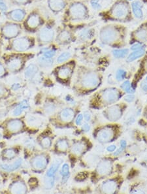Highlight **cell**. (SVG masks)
<instances>
[{
	"label": "cell",
	"instance_id": "cell-62",
	"mask_svg": "<svg viewBox=\"0 0 147 194\" xmlns=\"http://www.w3.org/2000/svg\"><path fill=\"white\" fill-rule=\"evenodd\" d=\"M129 1H132V0H129Z\"/></svg>",
	"mask_w": 147,
	"mask_h": 194
},
{
	"label": "cell",
	"instance_id": "cell-15",
	"mask_svg": "<svg viewBox=\"0 0 147 194\" xmlns=\"http://www.w3.org/2000/svg\"><path fill=\"white\" fill-rule=\"evenodd\" d=\"M107 117L111 121H117L122 116V110L118 105H113L107 111Z\"/></svg>",
	"mask_w": 147,
	"mask_h": 194
},
{
	"label": "cell",
	"instance_id": "cell-58",
	"mask_svg": "<svg viewBox=\"0 0 147 194\" xmlns=\"http://www.w3.org/2000/svg\"><path fill=\"white\" fill-rule=\"evenodd\" d=\"M1 138H2V134L0 133V139H1Z\"/></svg>",
	"mask_w": 147,
	"mask_h": 194
},
{
	"label": "cell",
	"instance_id": "cell-34",
	"mask_svg": "<svg viewBox=\"0 0 147 194\" xmlns=\"http://www.w3.org/2000/svg\"><path fill=\"white\" fill-rule=\"evenodd\" d=\"M129 50L128 49H120V50H114L112 51V54L114 55L115 58H124L126 56V55L128 54Z\"/></svg>",
	"mask_w": 147,
	"mask_h": 194
},
{
	"label": "cell",
	"instance_id": "cell-57",
	"mask_svg": "<svg viewBox=\"0 0 147 194\" xmlns=\"http://www.w3.org/2000/svg\"><path fill=\"white\" fill-rule=\"evenodd\" d=\"M33 141L32 140H27V141L26 142V146H27L28 147H32V146H33Z\"/></svg>",
	"mask_w": 147,
	"mask_h": 194
},
{
	"label": "cell",
	"instance_id": "cell-9",
	"mask_svg": "<svg viewBox=\"0 0 147 194\" xmlns=\"http://www.w3.org/2000/svg\"><path fill=\"white\" fill-rule=\"evenodd\" d=\"M115 135V130L110 126H106L100 130L97 133V139L100 143L111 142Z\"/></svg>",
	"mask_w": 147,
	"mask_h": 194
},
{
	"label": "cell",
	"instance_id": "cell-38",
	"mask_svg": "<svg viewBox=\"0 0 147 194\" xmlns=\"http://www.w3.org/2000/svg\"><path fill=\"white\" fill-rule=\"evenodd\" d=\"M61 175L62 176V178L65 179V181H66L69 175V166L68 163H64L62 165L61 170Z\"/></svg>",
	"mask_w": 147,
	"mask_h": 194
},
{
	"label": "cell",
	"instance_id": "cell-63",
	"mask_svg": "<svg viewBox=\"0 0 147 194\" xmlns=\"http://www.w3.org/2000/svg\"><path fill=\"white\" fill-rule=\"evenodd\" d=\"M0 47H1V46H0Z\"/></svg>",
	"mask_w": 147,
	"mask_h": 194
},
{
	"label": "cell",
	"instance_id": "cell-55",
	"mask_svg": "<svg viewBox=\"0 0 147 194\" xmlns=\"http://www.w3.org/2000/svg\"><path fill=\"white\" fill-rule=\"evenodd\" d=\"M126 146H127V143H126V140H122L121 141H120V148L122 149L123 150H124L126 149Z\"/></svg>",
	"mask_w": 147,
	"mask_h": 194
},
{
	"label": "cell",
	"instance_id": "cell-37",
	"mask_svg": "<svg viewBox=\"0 0 147 194\" xmlns=\"http://www.w3.org/2000/svg\"><path fill=\"white\" fill-rule=\"evenodd\" d=\"M121 88L124 92H126L127 93H133L135 92L134 88H133V87L131 86V83L129 81H126L124 82V83L121 85Z\"/></svg>",
	"mask_w": 147,
	"mask_h": 194
},
{
	"label": "cell",
	"instance_id": "cell-31",
	"mask_svg": "<svg viewBox=\"0 0 147 194\" xmlns=\"http://www.w3.org/2000/svg\"><path fill=\"white\" fill-rule=\"evenodd\" d=\"M71 39V35L69 31L64 30L60 32L57 36V40L61 43L68 42Z\"/></svg>",
	"mask_w": 147,
	"mask_h": 194
},
{
	"label": "cell",
	"instance_id": "cell-23",
	"mask_svg": "<svg viewBox=\"0 0 147 194\" xmlns=\"http://www.w3.org/2000/svg\"><path fill=\"white\" fill-rule=\"evenodd\" d=\"M37 72H38L37 66L34 64H30L27 68H26L24 71V76L26 78L31 79L36 76Z\"/></svg>",
	"mask_w": 147,
	"mask_h": 194
},
{
	"label": "cell",
	"instance_id": "cell-46",
	"mask_svg": "<svg viewBox=\"0 0 147 194\" xmlns=\"http://www.w3.org/2000/svg\"><path fill=\"white\" fill-rule=\"evenodd\" d=\"M143 46H144L141 43H135L133 45H132L131 49L133 50H137L139 49H142L143 48Z\"/></svg>",
	"mask_w": 147,
	"mask_h": 194
},
{
	"label": "cell",
	"instance_id": "cell-14",
	"mask_svg": "<svg viewBox=\"0 0 147 194\" xmlns=\"http://www.w3.org/2000/svg\"><path fill=\"white\" fill-rule=\"evenodd\" d=\"M112 169V164L110 160L104 159L99 162L97 167V173L101 176L108 175L111 173Z\"/></svg>",
	"mask_w": 147,
	"mask_h": 194
},
{
	"label": "cell",
	"instance_id": "cell-35",
	"mask_svg": "<svg viewBox=\"0 0 147 194\" xmlns=\"http://www.w3.org/2000/svg\"><path fill=\"white\" fill-rule=\"evenodd\" d=\"M17 155V151L13 149H8L4 150L3 156L7 159H12L15 158Z\"/></svg>",
	"mask_w": 147,
	"mask_h": 194
},
{
	"label": "cell",
	"instance_id": "cell-20",
	"mask_svg": "<svg viewBox=\"0 0 147 194\" xmlns=\"http://www.w3.org/2000/svg\"><path fill=\"white\" fill-rule=\"evenodd\" d=\"M10 191L12 193H25L27 192V188L23 182L17 181L11 185Z\"/></svg>",
	"mask_w": 147,
	"mask_h": 194
},
{
	"label": "cell",
	"instance_id": "cell-8",
	"mask_svg": "<svg viewBox=\"0 0 147 194\" xmlns=\"http://www.w3.org/2000/svg\"><path fill=\"white\" fill-rule=\"evenodd\" d=\"M86 14L85 7L81 3L73 4L69 9V15L73 21H78L84 18Z\"/></svg>",
	"mask_w": 147,
	"mask_h": 194
},
{
	"label": "cell",
	"instance_id": "cell-51",
	"mask_svg": "<svg viewBox=\"0 0 147 194\" xmlns=\"http://www.w3.org/2000/svg\"><path fill=\"white\" fill-rule=\"evenodd\" d=\"M141 87L144 91H147V76L146 77L144 81L141 83Z\"/></svg>",
	"mask_w": 147,
	"mask_h": 194
},
{
	"label": "cell",
	"instance_id": "cell-50",
	"mask_svg": "<svg viewBox=\"0 0 147 194\" xmlns=\"http://www.w3.org/2000/svg\"><path fill=\"white\" fill-rule=\"evenodd\" d=\"M46 111L47 112H54L55 111V106L53 105H52V104H50V105H47V106H46Z\"/></svg>",
	"mask_w": 147,
	"mask_h": 194
},
{
	"label": "cell",
	"instance_id": "cell-33",
	"mask_svg": "<svg viewBox=\"0 0 147 194\" xmlns=\"http://www.w3.org/2000/svg\"><path fill=\"white\" fill-rule=\"evenodd\" d=\"M33 0H9L10 3L17 7L27 6L32 2Z\"/></svg>",
	"mask_w": 147,
	"mask_h": 194
},
{
	"label": "cell",
	"instance_id": "cell-5",
	"mask_svg": "<svg viewBox=\"0 0 147 194\" xmlns=\"http://www.w3.org/2000/svg\"><path fill=\"white\" fill-rule=\"evenodd\" d=\"M5 15L8 21L17 23H22L27 16L26 11L23 8H17L8 11Z\"/></svg>",
	"mask_w": 147,
	"mask_h": 194
},
{
	"label": "cell",
	"instance_id": "cell-22",
	"mask_svg": "<svg viewBox=\"0 0 147 194\" xmlns=\"http://www.w3.org/2000/svg\"><path fill=\"white\" fill-rule=\"evenodd\" d=\"M62 162L61 159H56L50 166V168L48 169L47 173L46 174V177H55L56 173Z\"/></svg>",
	"mask_w": 147,
	"mask_h": 194
},
{
	"label": "cell",
	"instance_id": "cell-27",
	"mask_svg": "<svg viewBox=\"0 0 147 194\" xmlns=\"http://www.w3.org/2000/svg\"><path fill=\"white\" fill-rule=\"evenodd\" d=\"M145 54V51L143 49L137 50H135L133 52L131 53V54L128 56V57L127 58V61H128V62H131L139 58H141L142 56H144Z\"/></svg>",
	"mask_w": 147,
	"mask_h": 194
},
{
	"label": "cell",
	"instance_id": "cell-1",
	"mask_svg": "<svg viewBox=\"0 0 147 194\" xmlns=\"http://www.w3.org/2000/svg\"><path fill=\"white\" fill-rule=\"evenodd\" d=\"M33 55L22 52H14L5 55L4 61L6 68L12 73H17L24 68L25 63Z\"/></svg>",
	"mask_w": 147,
	"mask_h": 194
},
{
	"label": "cell",
	"instance_id": "cell-43",
	"mask_svg": "<svg viewBox=\"0 0 147 194\" xmlns=\"http://www.w3.org/2000/svg\"><path fill=\"white\" fill-rule=\"evenodd\" d=\"M56 54V51L52 49H47L43 52V56L48 58H52Z\"/></svg>",
	"mask_w": 147,
	"mask_h": 194
},
{
	"label": "cell",
	"instance_id": "cell-59",
	"mask_svg": "<svg viewBox=\"0 0 147 194\" xmlns=\"http://www.w3.org/2000/svg\"><path fill=\"white\" fill-rule=\"evenodd\" d=\"M1 13H2V12H0V17H1Z\"/></svg>",
	"mask_w": 147,
	"mask_h": 194
},
{
	"label": "cell",
	"instance_id": "cell-49",
	"mask_svg": "<svg viewBox=\"0 0 147 194\" xmlns=\"http://www.w3.org/2000/svg\"><path fill=\"white\" fill-rule=\"evenodd\" d=\"M91 117H92L91 113L89 111H85L84 112V118L86 122H89L91 120Z\"/></svg>",
	"mask_w": 147,
	"mask_h": 194
},
{
	"label": "cell",
	"instance_id": "cell-36",
	"mask_svg": "<svg viewBox=\"0 0 147 194\" xmlns=\"http://www.w3.org/2000/svg\"><path fill=\"white\" fill-rule=\"evenodd\" d=\"M71 56V53L69 52H62L61 54L59 55V56L57 58V62L58 64H62L67 60L69 59Z\"/></svg>",
	"mask_w": 147,
	"mask_h": 194
},
{
	"label": "cell",
	"instance_id": "cell-47",
	"mask_svg": "<svg viewBox=\"0 0 147 194\" xmlns=\"http://www.w3.org/2000/svg\"><path fill=\"white\" fill-rule=\"evenodd\" d=\"M6 73V68L4 65L0 62V77H3Z\"/></svg>",
	"mask_w": 147,
	"mask_h": 194
},
{
	"label": "cell",
	"instance_id": "cell-17",
	"mask_svg": "<svg viewBox=\"0 0 147 194\" xmlns=\"http://www.w3.org/2000/svg\"><path fill=\"white\" fill-rule=\"evenodd\" d=\"M23 122L21 120H11L7 124V130L11 133H15L21 131L23 128Z\"/></svg>",
	"mask_w": 147,
	"mask_h": 194
},
{
	"label": "cell",
	"instance_id": "cell-48",
	"mask_svg": "<svg viewBox=\"0 0 147 194\" xmlns=\"http://www.w3.org/2000/svg\"><path fill=\"white\" fill-rule=\"evenodd\" d=\"M83 116L81 115V114H79L78 115H77L76 120H75V123L77 125H81L82 122H83Z\"/></svg>",
	"mask_w": 147,
	"mask_h": 194
},
{
	"label": "cell",
	"instance_id": "cell-54",
	"mask_svg": "<svg viewBox=\"0 0 147 194\" xmlns=\"http://www.w3.org/2000/svg\"><path fill=\"white\" fill-rule=\"evenodd\" d=\"M116 149V146L115 145H111V146H109L107 148V150L108 152H114Z\"/></svg>",
	"mask_w": 147,
	"mask_h": 194
},
{
	"label": "cell",
	"instance_id": "cell-30",
	"mask_svg": "<svg viewBox=\"0 0 147 194\" xmlns=\"http://www.w3.org/2000/svg\"><path fill=\"white\" fill-rule=\"evenodd\" d=\"M135 37L140 41H147V29L145 28H140L135 33Z\"/></svg>",
	"mask_w": 147,
	"mask_h": 194
},
{
	"label": "cell",
	"instance_id": "cell-3",
	"mask_svg": "<svg viewBox=\"0 0 147 194\" xmlns=\"http://www.w3.org/2000/svg\"><path fill=\"white\" fill-rule=\"evenodd\" d=\"M22 30V23L7 21L0 26V37L9 41L21 35Z\"/></svg>",
	"mask_w": 147,
	"mask_h": 194
},
{
	"label": "cell",
	"instance_id": "cell-44",
	"mask_svg": "<svg viewBox=\"0 0 147 194\" xmlns=\"http://www.w3.org/2000/svg\"><path fill=\"white\" fill-rule=\"evenodd\" d=\"M28 121L31 125H39L40 124V120L35 116H30L28 118Z\"/></svg>",
	"mask_w": 147,
	"mask_h": 194
},
{
	"label": "cell",
	"instance_id": "cell-28",
	"mask_svg": "<svg viewBox=\"0 0 147 194\" xmlns=\"http://www.w3.org/2000/svg\"><path fill=\"white\" fill-rule=\"evenodd\" d=\"M133 12L137 18H141L143 17V11L141 9V4L139 2H134L131 4Z\"/></svg>",
	"mask_w": 147,
	"mask_h": 194
},
{
	"label": "cell",
	"instance_id": "cell-21",
	"mask_svg": "<svg viewBox=\"0 0 147 194\" xmlns=\"http://www.w3.org/2000/svg\"><path fill=\"white\" fill-rule=\"evenodd\" d=\"M75 116V112L72 109L67 108L62 110L59 114V118L64 122H70Z\"/></svg>",
	"mask_w": 147,
	"mask_h": 194
},
{
	"label": "cell",
	"instance_id": "cell-52",
	"mask_svg": "<svg viewBox=\"0 0 147 194\" xmlns=\"http://www.w3.org/2000/svg\"><path fill=\"white\" fill-rule=\"evenodd\" d=\"M29 184L30 186V187H34V186H36L37 184V180L36 179V178H31L30 180H29Z\"/></svg>",
	"mask_w": 147,
	"mask_h": 194
},
{
	"label": "cell",
	"instance_id": "cell-53",
	"mask_svg": "<svg viewBox=\"0 0 147 194\" xmlns=\"http://www.w3.org/2000/svg\"><path fill=\"white\" fill-rule=\"evenodd\" d=\"M83 130L84 131H86V132L89 131L90 130V125H89L88 124H87V123L84 124L83 125Z\"/></svg>",
	"mask_w": 147,
	"mask_h": 194
},
{
	"label": "cell",
	"instance_id": "cell-29",
	"mask_svg": "<svg viewBox=\"0 0 147 194\" xmlns=\"http://www.w3.org/2000/svg\"><path fill=\"white\" fill-rule=\"evenodd\" d=\"M38 62L40 66L42 67V68H50L53 64V59L52 58H48L43 56L39 58Z\"/></svg>",
	"mask_w": 147,
	"mask_h": 194
},
{
	"label": "cell",
	"instance_id": "cell-42",
	"mask_svg": "<svg viewBox=\"0 0 147 194\" xmlns=\"http://www.w3.org/2000/svg\"><path fill=\"white\" fill-rule=\"evenodd\" d=\"M126 75V73L124 70L118 69L116 72V78L117 81H121L125 78Z\"/></svg>",
	"mask_w": 147,
	"mask_h": 194
},
{
	"label": "cell",
	"instance_id": "cell-18",
	"mask_svg": "<svg viewBox=\"0 0 147 194\" xmlns=\"http://www.w3.org/2000/svg\"><path fill=\"white\" fill-rule=\"evenodd\" d=\"M118 188V184L115 180H109L102 184V191L105 193H114Z\"/></svg>",
	"mask_w": 147,
	"mask_h": 194
},
{
	"label": "cell",
	"instance_id": "cell-4",
	"mask_svg": "<svg viewBox=\"0 0 147 194\" xmlns=\"http://www.w3.org/2000/svg\"><path fill=\"white\" fill-rule=\"evenodd\" d=\"M43 24L41 17L36 11H31L26 16L22 23L23 30L28 33H33L37 30Z\"/></svg>",
	"mask_w": 147,
	"mask_h": 194
},
{
	"label": "cell",
	"instance_id": "cell-7",
	"mask_svg": "<svg viewBox=\"0 0 147 194\" xmlns=\"http://www.w3.org/2000/svg\"><path fill=\"white\" fill-rule=\"evenodd\" d=\"M55 31L52 28L45 26L39 30L37 38L39 41L42 44H47L53 41L55 38Z\"/></svg>",
	"mask_w": 147,
	"mask_h": 194
},
{
	"label": "cell",
	"instance_id": "cell-2",
	"mask_svg": "<svg viewBox=\"0 0 147 194\" xmlns=\"http://www.w3.org/2000/svg\"><path fill=\"white\" fill-rule=\"evenodd\" d=\"M35 39L31 36H19L8 41L7 49L15 52H24L32 49Z\"/></svg>",
	"mask_w": 147,
	"mask_h": 194
},
{
	"label": "cell",
	"instance_id": "cell-24",
	"mask_svg": "<svg viewBox=\"0 0 147 194\" xmlns=\"http://www.w3.org/2000/svg\"><path fill=\"white\" fill-rule=\"evenodd\" d=\"M22 164V159H18L16 162H15L12 164H2L0 165L1 168L6 171H13L17 169H18L20 166Z\"/></svg>",
	"mask_w": 147,
	"mask_h": 194
},
{
	"label": "cell",
	"instance_id": "cell-16",
	"mask_svg": "<svg viewBox=\"0 0 147 194\" xmlns=\"http://www.w3.org/2000/svg\"><path fill=\"white\" fill-rule=\"evenodd\" d=\"M73 72V68L71 64H65L58 69L57 75L58 77L61 79L65 81V80L68 79Z\"/></svg>",
	"mask_w": 147,
	"mask_h": 194
},
{
	"label": "cell",
	"instance_id": "cell-56",
	"mask_svg": "<svg viewBox=\"0 0 147 194\" xmlns=\"http://www.w3.org/2000/svg\"><path fill=\"white\" fill-rule=\"evenodd\" d=\"M5 88L2 85L0 84V97L3 96L5 94Z\"/></svg>",
	"mask_w": 147,
	"mask_h": 194
},
{
	"label": "cell",
	"instance_id": "cell-45",
	"mask_svg": "<svg viewBox=\"0 0 147 194\" xmlns=\"http://www.w3.org/2000/svg\"><path fill=\"white\" fill-rule=\"evenodd\" d=\"M134 99H135V96L132 94V93H130V94L126 95L124 97L125 101L127 102H128V103H131V102H133L134 101Z\"/></svg>",
	"mask_w": 147,
	"mask_h": 194
},
{
	"label": "cell",
	"instance_id": "cell-6",
	"mask_svg": "<svg viewBox=\"0 0 147 194\" xmlns=\"http://www.w3.org/2000/svg\"><path fill=\"white\" fill-rule=\"evenodd\" d=\"M118 37V33L116 30L111 27H107L103 29L100 33V38L104 43L110 44L115 43Z\"/></svg>",
	"mask_w": 147,
	"mask_h": 194
},
{
	"label": "cell",
	"instance_id": "cell-13",
	"mask_svg": "<svg viewBox=\"0 0 147 194\" xmlns=\"http://www.w3.org/2000/svg\"><path fill=\"white\" fill-rule=\"evenodd\" d=\"M47 164L48 159L43 155H38L31 160V166L33 169L37 171L44 170Z\"/></svg>",
	"mask_w": 147,
	"mask_h": 194
},
{
	"label": "cell",
	"instance_id": "cell-39",
	"mask_svg": "<svg viewBox=\"0 0 147 194\" xmlns=\"http://www.w3.org/2000/svg\"><path fill=\"white\" fill-rule=\"evenodd\" d=\"M44 184L46 189L50 190L52 188V187L54 186L55 184V177H45Z\"/></svg>",
	"mask_w": 147,
	"mask_h": 194
},
{
	"label": "cell",
	"instance_id": "cell-61",
	"mask_svg": "<svg viewBox=\"0 0 147 194\" xmlns=\"http://www.w3.org/2000/svg\"><path fill=\"white\" fill-rule=\"evenodd\" d=\"M1 39H1V37H0V41H1Z\"/></svg>",
	"mask_w": 147,
	"mask_h": 194
},
{
	"label": "cell",
	"instance_id": "cell-40",
	"mask_svg": "<svg viewBox=\"0 0 147 194\" xmlns=\"http://www.w3.org/2000/svg\"><path fill=\"white\" fill-rule=\"evenodd\" d=\"M40 144H41V146L44 149H49L50 147L52 142H51V139L45 136L43 137V138H41V140H40Z\"/></svg>",
	"mask_w": 147,
	"mask_h": 194
},
{
	"label": "cell",
	"instance_id": "cell-26",
	"mask_svg": "<svg viewBox=\"0 0 147 194\" xmlns=\"http://www.w3.org/2000/svg\"><path fill=\"white\" fill-rule=\"evenodd\" d=\"M28 108H29V103H28V102L23 101L21 104L17 106L14 111H13V115L16 116L21 115L25 110L28 109Z\"/></svg>",
	"mask_w": 147,
	"mask_h": 194
},
{
	"label": "cell",
	"instance_id": "cell-19",
	"mask_svg": "<svg viewBox=\"0 0 147 194\" xmlns=\"http://www.w3.org/2000/svg\"><path fill=\"white\" fill-rule=\"evenodd\" d=\"M48 5L50 10L53 12H60L66 5L65 0H49Z\"/></svg>",
	"mask_w": 147,
	"mask_h": 194
},
{
	"label": "cell",
	"instance_id": "cell-11",
	"mask_svg": "<svg viewBox=\"0 0 147 194\" xmlns=\"http://www.w3.org/2000/svg\"><path fill=\"white\" fill-rule=\"evenodd\" d=\"M120 97V92L116 88H108L103 90L102 93V99L105 104H112L118 101Z\"/></svg>",
	"mask_w": 147,
	"mask_h": 194
},
{
	"label": "cell",
	"instance_id": "cell-25",
	"mask_svg": "<svg viewBox=\"0 0 147 194\" xmlns=\"http://www.w3.org/2000/svg\"><path fill=\"white\" fill-rule=\"evenodd\" d=\"M86 145L84 143L77 142L72 146L71 151L76 155H81L85 151Z\"/></svg>",
	"mask_w": 147,
	"mask_h": 194
},
{
	"label": "cell",
	"instance_id": "cell-12",
	"mask_svg": "<svg viewBox=\"0 0 147 194\" xmlns=\"http://www.w3.org/2000/svg\"><path fill=\"white\" fill-rule=\"evenodd\" d=\"M128 14V7L124 2L116 3L112 10V15L115 18L122 19L127 17Z\"/></svg>",
	"mask_w": 147,
	"mask_h": 194
},
{
	"label": "cell",
	"instance_id": "cell-60",
	"mask_svg": "<svg viewBox=\"0 0 147 194\" xmlns=\"http://www.w3.org/2000/svg\"><path fill=\"white\" fill-rule=\"evenodd\" d=\"M146 118H147V112H146Z\"/></svg>",
	"mask_w": 147,
	"mask_h": 194
},
{
	"label": "cell",
	"instance_id": "cell-10",
	"mask_svg": "<svg viewBox=\"0 0 147 194\" xmlns=\"http://www.w3.org/2000/svg\"><path fill=\"white\" fill-rule=\"evenodd\" d=\"M82 85L84 88H95L99 85V79L98 75L94 73H90L85 75L82 79Z\"/></svg>",
	"mask_w": 147,
	"mask_h": 194
},
{
	"label": "cell",
	"instance_id": "cell-32",
	"mask_svg": "<svg viewBox=\"0 0 147 194\" xmlns=\"http://www.w3.org/2000/svg\"><path fill=\"white\" fill-rule=\"evenodd\" d=\"M56 147L58 150L62 151V152H65L68 150V147H69V144L66 140L60 139L56 143Z\"/></svg>",
	"mask_w": 147,
	"mask_h": 194
},
{
	"label": "cell",
	"instance_id": "cell-41",
	"mask_svg": "<svg viewBox=\"0 0 147 194\" xmlns=\"http://www.w3.org/2000/svg\"><path fill=\"white\" fill-rule=\"evenodd\" d=\"M8 11L9 9L6 0H0V12L5 15Z\"/></svg>",
	"mask_w": 147,
	"mask_h": 194
}]
</instances>
